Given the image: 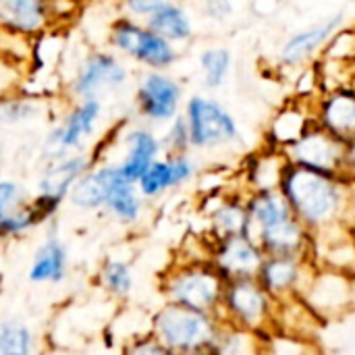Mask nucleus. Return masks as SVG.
<instances>
[{"instance_id": "20", "label": "nucleus", "mask_w": 355, "mask_h": 355, "mask_svg": "<svg viewBox=\"0 0 355 355\" xmlns=\"http://www.w3.org/2000/svg\"><path fill=\"white\" fill-rule=\"evenodd\" d=\"M208 241L225 239L231 235H248V210L245 191L241 189H216L208 196L206 208Z\"/></svg>"}, {"instance_id": "14", "label": "nucleus", "mask_w": 355, "mask_h": 355, "mask_svg": "<svg viewBox=\"0 0 355 355\" xmlns=\"http://www.w3.org/2000/svg\"><path fill=\"white\" fill-rule=\"evenodd\" d=\"M343 25H345V15L337 12V15L324 17L304 29L293 31L279 46V52H277L279 67L287 69V71H300V69L312 64L322 54V48L333 37V33Z\"/></svg>"}, {"instance_id": "19", "label": "nucleus", "mask_w": 355, "mask_h": 355, "mask_svg": "<svg viewBox=\"0 0 355 355\" xmlns=\"http://www.w3.org/2000/svg\"><path fill=\"white\" fill-rule=\"evenodd\" d=\"M56 29L48 0H0V33L17 40H37Z\"/></svg>"}, {"instance_id": "35", "label": "nucleus", "mask_w": 355, "mask_h": 355, "mask_svg": "<svg viewBox=\"0 0 355 355\" xmlns=\"http://www.w3.org/2000/svg\"><path fill=\"white\" fill-rule=\"evenodd\" d=\"M355 52V35L354 29L349 25L339 27L333 37L327 42V46L322 48V54L318 58H327V60H337V62H354Z\"/></svg>"}, {"instance_id": "41", "label": "nucleus", "mask_w": 355, "mask_h": 355, "mask_svg": "<svg viewBox=\"0 0 355 355\" xmlns=\"http://www.w3.org/2000/svg\"><path fill=\"white\" fill-rule=\"evenodd\" d=\"M198 355H214L212 352H204V354H198Z\"/></svg>"}, {"instance_id": "33", "label": "nucleus", "mask_w": 355, "mask_h": 355, "mask_svg": "<svg viewBox=\"0 0 355 355\" xmlns=\"http://www.w3.org/2000/svg\"><path fill=\"white\" fill-rule=\"evenodd\" d=\"M40 227H44V220L27 198L25 204L17 206L0 220V241H15V239L27 237L31 231Z\"/></svg>"}, {"instance_id": "24", "label": "nucleus", "mask_w": 355, "mask_h": 355, "mask_svg": "<svg viewBox=\"0 0 355 355\" xmlns=\"http://www.w3.org/2000/svg\"><path fill=\"white\" fill-rule=\"evenodd\" d=\"M312 108L306 100H291L285 106H281L268 121L264 144L277 150H285L291 146L310 125H312Z\"/></svg>"}, {"instance_id": "15", "label": "nucleus", "mask_w": 355, "mask_h": 355, "mask_svg": "<svg viewBox=\"0 0 355 355\" xmlns=\"http://www.w3.org/2000/svg\"><path fill=\"white\" fill-rule=\"evenodd\" d=\"M316 264L312 258L302 256H264L258 268V283L277 302L295 300L302 295Z\"/></svg>"}, {"instance_id": "5", "label": "nucleus", "mask_w": 355, "mask_h": 355, "mask_svg": "<svg viewBox=\"0 0 355 355\" xmlns=\"http://www.w3.org/2000/svg\"><path fill=\"white\" fill-rule=\"evenodd\" d=\"M181 114L189 133V148L210 152L229 148L241 141V129L233 112L216 98L193 94L185 98Z\"/></svg>"}, {"instance_id": "30", "label": "nucleus", "mask_w": 355, "mask_h": 355, "mask_svg": "<svg viewBox=\"0 0 355 355\" xmlns=\"http://www.w3.org/2000/svg\"><path fill=\"white\" fill-rule=\"evenodd\" d=\"M198 67L206 89H220L233 71V52L227 46H208L200 52Z\"/></svg>"}, {"instance_id": "40", "label": "nucleus", "mask_w": 355, "mask_h": 355, "mask_svg": "<svg viewBox=\"0 0 355 355\" xmlns=\"http://www.w3.org/2000/svg\"><path fill=\"white\" fill-rule=\"evenodd\" d=\"M235 6L231 0H204V15L210 21H225L233 15Z\"/></svg>"}, {"instance_id": "12", "label": "nucleus", "mask_w": 355, "mask_h": 355, "mask_svg": "<svg viewBox=\"0 0 355 355\" xmlns=\"http://www.w3.org/2000/svg\"><path fill=\"white\" fill-rule=\"evenodd\" d=\"M300 300L322 322H335L354 310L355 283L354 275L316 266L306 283Z\"/></svg>"}, {"instance_id": "23", "label": "nucleus", "mask_w": 355, "mask_h": 355, "mask_svg": "<svg viewBox=\"0 0 355 355\" xmlns=\"http://www.w3.org/2000/svg\"><path fill=\"white\" fill-rule=\"evenodd\" d=\"M287 166V158L281 150L262 146L260 150L252 152L239 171L241 179V191H266V189H279L281 175Z\"/></svg>"}, {"instance_id": "38", "label": "nucleus", "mask_w": 355, "mask_h": 355, "mask_svg": "<svg viewBox=\"0 0 355 355\" xmlns=\"http://www.w3.org/2000/svg\"><path fill=\"white\" fill-rule=\"evenodd\" d=\"M121 355H175L168 352L162 343H158L150 333L131 337L129 341L123 343Z\"/></svg>"}, {"instance_id": "7", "label": "nucleus", "mask_w": 355, "mask_h": 355, "mask_svg": "<svg viewBox=\"0 0 355 355\" xmlns=\"http://www.w3.org/2000/svg\"><path fill=\"white\" fill-rule=\"evenodd\" d=\"M283 154L289 164L324 175L354 179L355 144L337 139L314 123L291 146H287Z\"/></svg>"}, {"instance_id": "21", "label": "nucleus", "mask_w": 355, "mask_h": 355, "mask_svg": "<svg viewBox=\"0 0 355 355\" xmlns=\"http://www.w3.org/2000/svg\"><path fill=\"white\" fill-rule=\"evenodd\" d=\"M69 272L71 252L67 241L58 233H48L29 260L27 281L33 285H60L69 279Z\"/></svg>"}, {"instance_id": "4", "label": "nucleus", "mask_w": 355, "mask_h": 355, "mask_svg": "<svg viewBox=\"0 0 355 355\" xmlns=\"http://www.w3.org/2000/svg\"><path fill=\"white\" fill-rule=\"evenodd\" d=\"M108 50L119 54L123 60H129L141 69L171 71L179 58L181 50L152 31L144 21L116 15L106 31Z\"/></svg>"}, {"instance_id": "1", "label": "nucleus", "mask_w": 355, "mask_h": 355, "mask_svg": "<svg viewBox=\"0 0 355 355\" xmlns=\"http://www.w3.org/2000/svg\"><path fill=\"white\" fill-rule=\"evenodd\" d=\"M279 191L312 239L354 227V179L324 175L287 162Z\"/></svg>"}, {"instance_id": "36", "label": "nucleus", "mask_w": 355, "mask_h": 355, "mask_svg": "<svg viewBox=\"0 0 355 355\" xmlns=\"http://www.w3.org/2000/svg\"><path fill=\"white\" fill-rule=\"evenodd\" d=\"M162 150L164 154H179V152H191L189 148V133L183 114H177L173 121L164 125V131L160 133Z\"/></svg>"}, {"instance_id": "37", "label": "nucleus", "mask_w": 355, "mask_h": 355, "mask_svg": "<svg viewBox=\"0 0 355 355\" xmlns=\"http://www.w3.org/2000/svg\"><path fill=\"white\" fill-rule=\"evenodd\" d=\"M27 191L25 187L15 181V179H0V220L10 212L15 210L17 206L25 204L27 202Z\"/></svg>"}, {"instance_id": "39", "label": "nucleus", "mask_w": 355, "mask_h": 355, "mask_svg": "<svg viewBox=\"0 0 355 355\" xmlns=\"http://www.w3.org/2000/svg\"><path fill=\"white\" fill-rule=\"evenodd\" d=\"M173 0H116L119 4V15L137 19V21H146L152 12H156L158 8H162L164 4H168Z\"/></svg>"}, {"instance_id": "8", "label": "nucleus", "mask_w": 355, "mask_h": 355, "mask_svg": "<svg viewBox=\"0 0 355 355\" xmlns=\"http://www.w3.org/2000/svg\"><path fill=\"white\" fill-rule=\"evenodd\" d=\"M94 162L96 160L89 150L44 160L35 181V193L29 196V202L42 216L44 225L54 223L60 208L67 204L69 191L92 168Z\"/></svg>"}, {"instance_id": "29", "label": "nucleus", "mask_w": 355, "mask_h": 355, "mask_svg": "<svg viewBox=\"0 0 355 355\" xmlns=\"http://www.w3.org/2000/svg\"><path fill=\"white\" fill-rule=\"evenodd\" d=\"M40 341L31 324L21 318H0V355H37Z\"/></svg>"}, {"instance_id": "42", "label": "nucleus", "mask_w": 355, "mask_h": 355, "mask_svg": "<svg viewBox=\"0 0 355 355\" xmlns=\"http://www.w3.org/2000/svg\"><path fill=\"white\" fill-rule=\"evenodd\" d=\"M0 179H2V160H0Z\"/></svg>"}, {"instance_id": "32", "label": "nucleus", "mask_w": 355, "mask_h": 355, "mask_svg": "<svg viewBox=\"0 0 355 355\" xmlns=\"http://www.w3.org/2000/svg\"><path fill=\"white\" fill-rule=\"evenodd\" d=\"M44 114V104L35 96H6L0 100V125L21 127L35 123Z\"/></svg>"}, {"instance_id": "28", "label": "nucleus", "mask_w": 355, "mask_h": 355, "mask_svg": "<svg viewBox=\"0 0 355 355\" xmlns=\"http://www.w3.org/2000/svg\"><path fill=\"white\" fill-rule=\"evenodd\" d=\"M322 322L306 308V304L295 297L281 302L277 306V318H275V331L306 337V339H318Z\"/></svg>"}, {"instance_id": "22", "label": "nucleus", "mask_w": 355, "mask_h": 355, "mask_svg": "<svg viewBox=\"0 0 355 355\" xmlns=\"http://www.w3.org/2000/svg\"><path fill=\"white\" fill-rule=\"evenodd\" d=\"M119 175H121V171L116 168V164L112 160L94 162L92 168L69 191L67 204L71 208H75L77 212H85V214L102 212L108 189Z\"/></svg>"}, {"instance_id": "3", "label": "nucleus", "mask_w": 355, "mask_h": 355, "mask_svg": "<svg viewBox=\"0 0 355 355\" xmlns=\"http://www.w3.org/2000/svg\"><path fill=\"white\" fill-rule=\"evenodd\" d=\"M223 327L218 314L198 312L162 302L148 318V333L175 355H198L212 349Z\"/></svg>"}, {"instance_id": "2", "label": "nucleus", "mask_w": 355, "mask_h": 355, "mask_svg": "<svg viewBox=\"0 0 355 355\" xmlns=\"http://www.w3.org/2000/svg\"><path fill=\"white\" fill-rule=\"evenodd\" d=\"M223 289L225 281L208 260V254L173 258L158 279L162 302L208 314H218Z\"/></svg>"}, {"instance_id": "16", "label": "nucleus", "mask_w": 355, "mask_h": 355, "mask_svg": "<svg viewBox=\"0 0 355 355\" xmlns=\"http://www.w3.org/2000/svg\"><path fill=\"white\" fill-rule=\"evenodd\" d=\"M206 254L223 281L252 279L258 275V268L264 260L262 248L245 233L208 241Z\"/></svg>"}, {"instance_id": "11", "label": "nucleus", "mask_w": 355, "mask_h": 355, "mask_svg": "<svg viewBox=\"0 0 355 355\" xmlns=\"http://www.w3.org/2000/svg\"><path fill=\"white\" fill-rule=\"evenodd\" d=\"M131 83V71L127 60H123L112 50H89L77 62L73 77L67 83V94L71 100L83 98H104L116 94Z\"/></svg>"}, {"instance_id": "6", "label": "nucleus", "mask_w": 355, "mask_h": 355, "mask_svg": "<svg viewBox=\"0 0 355 355\" xmlns=\"http://www.w3.org/2000/svg\"><path fill=\"white\" fill-rule=\"evenodd\" d=\"M277 302L264 291L256 277L225 281L223 300L218 316L225 324H233L260 337H266L275 331Z\"/></svg>"}, {"instance_id": "31", "label": "nucleus", "mask_w": 355, "mask_h": 355, "mask_svg": "<svg viewBox=\"0 0 355 355\" xmlns=\"http://www.w3.org/2000/svg\"><path fill=\"white\" fill-rule=\"evenodd\" d=\"M210 352L214 355H262V337L223 322Z\"/></svg>"}, {"instance_id": "25", "label": "nucleus", "mask_w": 355, "mask_h": 355, "mask_svg": "<svg viewBox=\"0 0 355 355\" xmlns=\"http://www.w3.org/2000/svg\"><path fill=\"white\" fill-rule=\"evenodd\" d=\"M148 202L137 191V185L119 175L108 189L102 212L121 227H137L146 214Z\"/></svg>"}, {"instance_id": "34", "label": "nucleus", "mask_w": 355, "mask_h": 355, "mask_svg": "<svg viewBox=\"0 0 355 355\" xmlns=\"http://www.w3.org/2000/svg\"><path fill=\"white\" fill-rule=\"evenodd\" d=\"M262 355H322V349L318 339L272 331L262 337Z\"/></svg>"}, {"instance_id": "10", "label": "nucleus", "mask_w": 355, "mask_h": 355, "mask_svg": "<svg viewBox=\"0 0 355 355\" xmlns=\"http://www.w3.org/2000/svg\"><path fill=\"white\" fill-rule=\"evenodd\" d=\"M104 119V102L100 98L71 100L64 114L46 133L42 154L44 160L85 152L89 139L98 133Z\"/></svg>"}, {"instance_id": "13", "label": "nucleus", "mask_w": 355, "mask_h": 355, "mask_svg": "<svg viewBox=\"0 0 355 355\" xmlns=\"http://www.w3.org/2000/svg\"><path fill=\"white\" fill-rule=\"evenodd\" d=\"M198 175H200V164L191 156V152L162 154L144 171V175L135 181V185L146 202H156L193 183Z\"/></svg>"}, {"instance_id": "26", "label": "nucleus", "mask_w": 355, "mask_h": 355, "mask_svg": "<svg viewBox=\"0 0 355 355\" xmlns=\"http://www.w3.org/2000/svg\"><path fill=\"white\" fill-rule=\"evenodd\" d=\"M144 23L152 31H156L160 37H164L168 44L177 46L179 50L183 46H187L196 35L193 17H191L189 8L179 0H173L168 4H164L162 8L152 12Z\"/></svg>"}, {"instance_id": "17", "label": "nucleus", "mask_w": 355, "mask_h": 355, "mask_svg": "<svg viewBox=\"0 0 355 355\" xmlns=\"http://www.w3.org/2000/svg\"><path fill=\"white\" fill-rule=\"evenodd\" d=\"M310 108L314 125L345 144H355L354 85H341L320 92L310 102Z\"/></svg>"}, {"instance_id": "18", "label": "nucleus", "mask_w": 355, "mask_h": 355, "mask_svg": "<svg viewBox=\"0 0 355 355\" xmlns=\"http://www.w3.org/2000/svg\"><path fill=\"white\" fill-rule=\"evenodd\" d=\"M121 156L119 160H112L121 175L135 183L144 171L164 154L160 133H156L154 127L144 123H131L121 131Z\"/></svg>"}, {"instance_id": "9", "label": "nucleus", "mask_w": 355, "mask_h": 355, "mask_svg": "<svg viewBox=\"0 0 355 355\" xmlns=\"http://www.w3.org/2000/svg\"><path fill=\"white\" fill-rule=\"evenodd\" d=\"M185 102V87L171 71L144 69L135 77L133 108L139 123L154 129L164 127L177 114H181Z\"/></svg>"}, {"instance_id": "27", "label": "nucleus", "mask_w": 355, "mask_h": 355, "mask_svg": "<svg viewBox=\"0 0 355 355\" xmlns=\"http://www.w3.org/2000/svg\"><path fill=\"white\" fill-rule=\"evenodd\" d=\"M96 287L114 302H127L135 289L133 264L125 258H104L96 270Z\"/></svg>"}]
</instances>
